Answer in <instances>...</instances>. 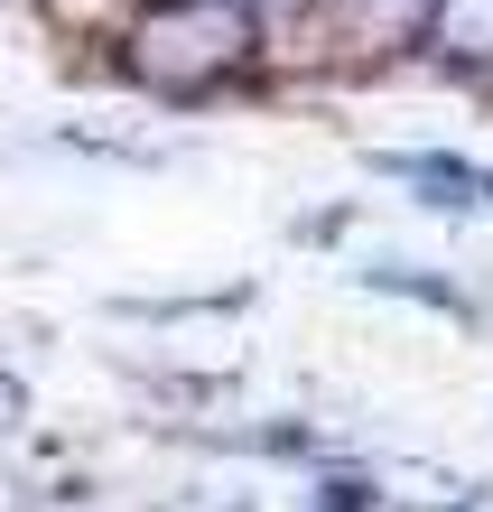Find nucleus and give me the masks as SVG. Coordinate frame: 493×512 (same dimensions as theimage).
<instances>
[{"mask_svg": "<svg viewBox=\"0 0 493 512\" xmlns=\"http://www.w3.org/2000/svg\"><path fill=\"white\" fill-rule=\"evenodd\" d=\"M242 0H168V10H149L140 19V75L149 84H205V75H224L233 56H242Z\"/></svg>", "mask_w": 493, "mask_h": 512, "instance_id": "1", "label": "nucleus"}, {"mask_svg": "<svg viewBox=\"0 0 493 512\" xmlns=\"http://www.w3.org/2000/svg\"><path fill=\"white\" fill-rule=\"evenodd\" d=\"M428 38L456 66H493V0H428Z\"/></svg>", "mask_w": 493, "mask_h": 512, "instance_id": "2", "label": "nucleus"}, {"mask_svg": "<svg viewBox=\"0 0 493 512\" xmlns=\"http://www.w3.org/2000/svg\"><path fill=\"white\" fill-rule=\"evenodd\" d=\"M410 177H419V187H438V205H493V177H475V168H447V159H410Z\"/></svg>", "mask_w": 493, "mask_h": 512, "instance_id": "3", "label": "nucleus"}, {"mask_svg": "<svg viewBox=\"0 0 493 512\" xmlns=\"http://www.w3.org/2000/svg\"><path fill=\"white\" fill-rule=\"evenodd\" d=\"M363 10H373V19H400V10H419V0H363Z\"/></svg>", "mask_w": 493, "mask_h": 512, "instance_id": "4", "label": "nucleus"}, {"mask_svg": "<svg viewBox=\"0 0 493 512\" xmlns=\"http://www.w3.org/2000/svg\"><path fill=\"white\" fill-rule=\"evenodd\" d=\"M252 10H289V0H252Z\"/></svg>", "mask_w": 493, "mask_h": 512, "instance_id": "5", "label": "nucleus"}]
</instances>
